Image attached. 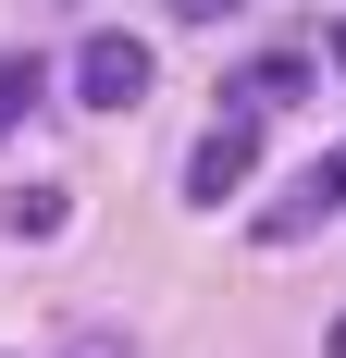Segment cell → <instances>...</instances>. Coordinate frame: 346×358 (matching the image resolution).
<instances>
[{"mask_svg":"<svg viewBox=\"0 0 346 358\" xmlns=\"http://www.w3.org/2000/svg\"><path fill=\"white\" fill-rule=\"evenodd\" d=\"M260 173V111H210L198 124V148H186V210H223V198H235V185Z\"/></svg>","mask_w":346,"mask_h":358,"instance_id":"6da1fadb","label":"cell"},{"mask_svg":"<svg viewBox=\"0 0 346 358\" xmlns=\"http://www.w3.org/2000/svg\"><path fill=\"white\" fill-rule=\"evenodd\" d=\"M74 99H87V111H137V99H148V37L87 25V50H74Z\"/></svg>","mask_w":346,"mask_h":358,"instance_id":"7a4b0ae2","label":"cell"},{"mask_svg":"<svg viewBox=\"0 0 346 358\" xmlns=\"http://www.w3.org/2000/svg\"><path fill=\"white\" fill-rule=\"evenodd\" d=\"M310 87H321V50H310V37H272V50H247V62L223 74L235 111H284V99H310Z\"/></svg>","mask_w":346,"mask_h":358,"instance_id":"3957f363","label":"cell"},{"mask_svg":"<svg viewBox=\"0 0 346 358\" xmlns=\"http://www.w3.org/2000/svg\"><path fill=\"white\" fill-rule=\"evenodd\" d=\"M37 87H50V62H37V50H0V136L37 111Z\"/></svg>","mask_w":346,"mask_h":358,"instance_id":"277c9868","label":"cell"},{"mask_svg":"<svg viewBox=\"0 0 346 358\" xmlns=\"http://www.w3.org/2000/svg\"><path fill=\"white\" fill-rule=\"evenodd\" d=\"M0 222H13V235H62V185H13V198H0Z\"/></svg>","mask_w":346,"mask_h":358,"instance_id":"5b68a950","label":"cell"},{"mask_svg":"<svg viewBox=\"0 0 346 358\" xmlns=\"http://www.w3.org/2000/svg\"><path fill=\"white\" fill-rule=\"evenodd\" d=\"M173 13H186V25H235L247 0H173Z\"/></svg>","mask_w":346,"mask_h":358,"instance_id":"8992f818","label":"cell"},{"mask_svg":"<svg viewBox=\"0 0 346 358\" xmlns=\"http://www.w3.org/2000/svg\"><path fill=\"white\" fill-rule=\"evenodd\" d=\"M321 358H346V322H334V334H321Z\"/></svg>","mask_w":346,"mask_h":358,"instance_id":"52a82bcc","label":"cell"},{"mask_svg":"<svg viewBox=\"0 0 346 358\" xmlns=\"http://www.w3.org/2000/svg\"><path fill=\"white\" fill-rule=\"evenodd\" d=\"M334 62H346V25H334Z\"/></svg>","mask_w":346,"mask_h":358,"instance_id":"ba28073f","label":"cell"}]
</instances>
